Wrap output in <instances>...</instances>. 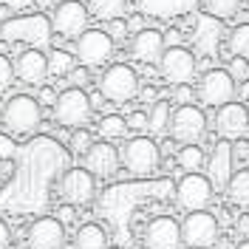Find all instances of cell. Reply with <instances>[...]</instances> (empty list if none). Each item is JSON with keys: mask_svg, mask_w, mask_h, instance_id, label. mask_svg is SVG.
<instances>
[{"mask_svg": "<svg viewBox=\"0 0 249 249\" xmlns=\"http://www.w3.org/2000/svg\"><path fill=\"white\" fill-rule=\"evenodd\" d=\"M230 74H232L235 82H244V79H249V62L244 60V57H232L230 60V68H227Z\"/></svg>", "mask_w": 249, "mask_h": 249, "instance_id": "34", "label": "cell"}, {"mask_svg": "<svg viewBox=\"0 0 249 249\" xmlns=\"http://www.w3.org/2000/svg\"><path fill=\"white\" fill-rule=\"evenodd\" d=\"M244 0H201V12L215 20H232L241 12Z\"/></svg>", "mask_w": 249, "mask_h": 249, "instance_id": "28", "label": "cell"}, {"mask_svg": "<svg viewBox=\"0 0 249 249\" xmlns=\"http://www.w3.org/2000/svg\"><path fill=\"white\" fill-rule=\"evenodd\" d=\"M82 167L88 173H93L96 178H110V176H116V170L122 167V153L113 147V142H93L91 147H88V153L82 156Z\"/></svg>", "mask_w": 249, "mask_h": 249, "instance_id": "15", "label": "cell"}, {"mask_svg": "<svg viewBox=\"0 0 249 249\" xmlns=\"http://www.w3.org/2000/svg\"><path fill=\"white\" fill-rule=\"evenodd\" d=\"M74 249H108V235L99 224H82L74 235Z\"/></svg>", "mask_w": 249, "mask_h": 249, "instance_id": "23", "label": "cell"}, {"mask_svg": "<svg viewBox=\"0 0 249 249\" xmlns=\"http://www.w3.org/2000/svg\"><path fill=\"white\" fill-rule=\"evenodd\" d=\"M37 102H40L43 108H54V102H57V91H54L51 85H40V96H37Z\"/></svg>", "mask_w": 249, "mask_h": 249, "instance_id": "37", "label": "cell"}, {"mask_svg": "<svg viewBox=\"0 0 249 249\" xmlns=\"http://www.w3.org/2000/svg\"><path fill=\"white\" fill-rule=\"evenodd\" d=\"M15 62L9 60L6 54H0V91H9L15 82Z\"/></svg>", "mask_w": 249, "mask_h": 249, "instance_id": "32", "label": "cell"}, {"mask_svg": "<svg viewBox=\"0 0 249 249\" xmlns=\"http://www.w3.org/2000/svg\"><path fill=\"white\" fill-rule=\"evenodd\" d=\"M224 46L230 48V60L232 57H244L249 60V23H238L230 29L227 34V40H224Z\"/></svg>", "mask_w": 249, "mask_h": 249, "instance_id": "26", "label": "cell"}, {"mask_svg": "<svg viewBox=\"0 0 249 249\" xmlns=\"http://www.w3.org/2000/svg\"><path fill=\"white\" fill-rule=\"evenodd\" d=\"M181 221L159 215L144 227V249H181Z\"/></svg>", "mask_w": 249, "mask_h": 249, "instance_id": "16", "label": "cell"}, {"mask_svg": "<svg viewBox=\"0 0 249 249\" xmlns=\"http://www.w3.org/2000/svg\"><path fill=\"white\" fill-rule=\"evenodd\" d=\"M235 232L249 238V213H241V215L235 218Z\"/></svg>", "mask_w": 249, "mask_h": 249, "instance_id": "42", "label": "cell"}, {"mask_svg": "<svg viewBox=\"0 0 249 249\" xmlns=\"http://www.w3.org/2000/svg\"><path fill=\"white\" fill-rule=\"evenodd\" d=\"M91 144H93V136H91V130H88V127H77V130L71 133V139H68L71 153H77V156H85Z\"/></svg>", "mask_w": 249, "mask_h": 249, "instance_id": "30", "label": "cell"}, {"mask_svg": "<svg viewBox=\"0 0 249 249\" xmlns=\"http://www.w3.org/2000/svg\"><path fill=\"white\" fill-rule=\"evenodd\" d=\"M12 244V230L6 227V221H0V249H9Z\"/></svg>", "mask_w": 249, "mask_h": 249, "instance_id": "44", "label": "cell"}, {"mask_svg": "<svg viewBox=\"0 0 249 249\" xmlns=\"http://www.w3.org/2000/svg\"><path fill=\"white\" fill-rule=\"evenodd\" d=\"M65 247V224L60 218H37L29 227V249H62Z\"/></svg>", "mask_w": 249, "mask_h": 249, "instance_id": "19", "label": "cell"}, {"mask_svg": "<svg viewBox=\"0 0 249 249\" xmlns=\"http://www.w3.org/2000/svg\"><path fill=\"white\" fill-rule=\"evenodd\" d=\"M57 3H65V0H57Z\"/></svg>", "mask_w": 249, "mask_h": 249, "instance_id": "51", "label": "cell"}, {"mask_svg": "<svg viewBox=\"0 0 249 249\" xmlns=\"http://www.w3.org/2000/svg\"><path fill=\"white\" fill-rule=\"evenodd\" d=\"M215 133L221 136V139L227 142H235V139H244L249 133V110L244 102H238V99H232V102H227V105H221V108H215Z\"/></svg>", "mask_w": 249, "mask_h": 249, "instance_id": "14", "label": "cell"}, {"mask_svg": "<svg viewBox=\"0 0 249 249\" xmlns=\"http://www.w3.org/2000/svg\"><path fill=\"white\" fill-rule=\"evenodd\" d=\"M96 133L105 142L124 139V136H127V119L119 116V113H105V116L99 119V124H96Z\"/></svg>", "mask_w": 249, "mask_h": 249, "instance_id": "27", "label": "cell"}, {"mask_svg": "<svg viewBox=\"0 0 249 249\" xmlns=\"http://www.w3.org/2000/svg\"><path fill=\"white\" fill-rule=\"evenodd\" d=\"M105 31H108V37L113 43H124V40L130 37V29H127V20H124V17L108 20V23H105Z\"/></svg>", "mask_w": 249, "mask_h": 249, "instance_id": "31", "label": "cell"}, {"mask_svg": "<svg viewBox=\"0 0 249 249\" xmlns=\"http://www.w3.org/2000/svg\"><path fill=\"white\" fill-rule=\"evenodd\" d=\"M34 3H37V0H3V6H6V9H9V12H26V9H31V6H34Z\"/></svg>", "mask_w": 249, "mask_h": 249, "instance_id": "39", "label": "cell"}, {"mask_svg": "<svg viewBox=\"0 0 249 249\" xmlns=\"http://www.w3.org/2000/svg\"><path fill=\"white\" fill-rule=\"evenodd\" d=\"M139 99L147 102V105H153V102H159V91H156L153 85H144V88H139Z\"/></svg>", "mask_w": 249, "mask_h": 249, "instance_id": "41", "label": "cell"}, {"mask_svg": "<svg viewBox=\"0 0 249 249\" xmlns=\"http://www.w3.org/2000/svg\"><path fill=\"white\" fill-rule=\"evenodd\" d=\"M71 218H74V210H71V207H65V210H62V215H60V221L65 224V221H71Z\"/></svg>", "mask_w": 249, "mask_h": 249, "instance_id": "48", "label": "cell"}, {"mask_svg": "<svg viewBox=\"0 0 249 249\" xmlns=\"http://www.w3.org/2000/svg\"><path fill=\"white\" fill-rule=\"evenodd\" d=\"M127 29H130V34L142 31V29H144V17H142V15H133L130 20H127Z\"/></svg>", "mask_w": 249, "mask_h": 249, "instance_id": "45", "label": "cell"}, {"mask_svg": "<svg viewBox=\"0 0 249 249\" xmlns=\"http://www.w3.org/2000/svg\"><path fill=\"white\" fill-rule=\"evenodd\" d=\"M232 142L227 139H218L215 147H213V153L207 159V178L213 181V187H227V181L232 178Z\"/></svg>", "mask_w": 249, "mask_h": 249, "instance_id": "20", "label": "cell"}, {"mask_svg": "<svg viewBox=\"0 0 249 249\" xmlns=\"http://www.w3.org/2000/svg\"><path fill=\"white\" fill-rule=\"evenodd\" d=\"M196 71H198V62H196V54L184 46H170L164 48L161 60H159V74L164 82H170L173 88L176 85H190L196 79Z\"/></svg>", "mask_w": 249, "mask_h": 249, "instance_id": "11", "label": "cell"}, {"mask_svg": "<svg viewBox=\"0 0 249 249\" xmlns=\"http://www.w3.org/2000/svg\"><path fill=\"white\" fill-rule=\"evenodd\" d=\"M51 17L43 12L29 17H9L0 23V40L3 43H29L31 48H46L51 43Z\"/></svg>", "mask_w": 249, "mask_h": 249, "instance_id": "1", "label": "cell"}, {"mask_svg": "<svg viewBox=\"0 0 249 249\" xmlns=\"http://www.w3.org/2000/svg\"><path fill=\"white\" fill-rule=\"evenodd\" d=\"M40 3V9H51V6H57V0H37Z\"/></svg>", "mask_w": 249, "mask_h": 249, "instance_id": "49", "label": "cell"}, {"mask_svg": "<svg viewBox=\"0 0 249 249\" xmlns=\"http://www.w3.org/2000/svg\"><path fill=\"white\" fill-rule=\"evenodd\" d=\"M40 122H43V105L37 102V96L15 93L3 105V124H6V130L12 136H17V139L31 136L40 127Z\"/></svg>", "mask_w": 249, "mask_h": 249, "instance_id": "2", "label": "cell"}, {"mask_svg": "<svg viewBox=\"0 0 249 249\" xmlns=\"http://www.w3.org/2000/svg\"><path fill=\"white\" fill-rule=\"evenodd\" d=\"M127 130L144 133V130H147V110H133V113L127 116Z\"/></svg>", "mask_w": 249, "mask_h": 249, "instance_id": "36", "label": "cell"}, {"mask_svg": "<svg viewBox=\"0 0 249 249\" xmlns=\"http://www.w3.org/2000/svg\"><path fill=\"white\" fill-rule=\"evenodd\" d=\"M113 48L116 43L108 37L105 29H85L74 40V57L85 68H105L113 60Z\"/></svg>", "mask_w": 249, "mask_h": 249, "instance_id": "6", "label": "cell"}, {"mask_svg": "<svg viewBox=\"0 0 249 249\" xmlns=\"http://www.w3.org/2000/svg\"><path fill=\"white\" fill-rule=\"evenodd\" d=\"M170 116H173V105L167 99H159L147 108V130L153 136H164L170 130Z\"/></svg>", "mask_w": 249, "mask_h": 249, "instance_id": "22", "label": "cell"}, {"mask_svg": "<svg viewBox=\"0 0 249 249\" xmlns=\"http://www.w3.org/2000/svg\"><path fill=\"white\" fill-rule=\"evenodd\" d=\"M65 79H68V85H71V88H85V85L91 82V68H85V65H79V62H77Z\"/></svg>", "mask_w": 249, "mask_h": 249, "instance_id": "33", "label": "cell"}, {"mask_svg": "<svg viewBox=\"0 0 249 249\" xmlns=\"http://www.w3.org/2000/svg\"><path fill=\"white\" fill-rule=\"evenodd\" d=\"M247 156H249V142L247 139H235L232 142V159L241 161V159H247Z\"/></svg>", "mask_w": 249, "mask_h": 249, "instance_id": "40", "label": "cell"}, {"mask_svg": "<svg viewBox=\"0 0 249 249\" xmlns=\"http://www.w3.org/2000/svg\"><path fill=\"white\" fill-rule=\"evenodd\" d=\"M221 238V227L218 218L210 210H196V213H184L181 221V244L187 249H213Z\"/></svg>", "mask_w": 249, "mask_h": 249, "instance_id": "7", "label": "cell"}, {"mask_svg": "<svg viewBox=\"0 0 249 249\" xmlns=\"http://www.w3.org/2000/svg\"><path fill=\"white\" fill-rule=\"evenodd\" d=\"M181 249H187V247H181Z\"/></svg>", "mask_w": 249, "mask_h": 249, "instance_id": "52", "label": "cell"}, {"mask_svg": "<svg viewBox=\"0 0 249 249\" xmlns=\"http://www.w3.org/2000/svg\"><path fill=\"white\" fill-rule=\"evenodd\" d=\"M60 198L68 207H88L96 198V176L85 167H71L60 178Z\"/></svg>", "mask_w": 249, "mask_h": 249, "instance_id": "12", "label": "cell"}, {"mask_svg": "<svg viewBox=\"0 0 249 249\" xmlns=\"http://www.w3.org/2000/svg\"><path fill=\"white\" fill-rule=\"evenodd\" d=\"M130 57L142 65H159L161 54H164V31L159 29H142L130 37Z\"/></svg>", "mask_w": 249, "mask_h": 249, "instance_id": "18", "label": "cell"}, {"mask_svg": "<svg viewBox=\"0 0 249 249\" xmlns=\"http://www.w3.org/2000/svg\"><path fill=\"white\" fill-rule=\"evenodd\" d=\"M85 6H88V15L102 23L124 17V12H127V0H88Z\"/></svg>", "mask_w": 249, "mask_h": 249, "instance_id": "24", "label": "cell"}, {"mask_svg": "<svg viewBox=\"0 0 249 249\" xmlns=\"http://www.w3.org/2000/svg\"><path fill=\"white\" fill-rule=\"evenodd\" d=\"M15 173H17V164H15V159H0V184L3 181H9V178H15Z\"/></svg>", "mask_w": 249, "mask_h": 249, "instance_id": "38", "label": "cell"}, {"mask_svg": "<svg viewBox=\"0 0 249 249\" xmlns=\"http://www.w3.org/2000/svg\"><path fill=\"white\" fill-rule=\"evenodd\" d=\"M173 161L178 164L181 173H201L204 164H207V153H204L201 144H178Z\"/></svg>", "mask_w": 249, "mask_h": 249, "instance_id": "21", "label": "cell"}, {"mask_svg": "<svg viewBox=\"0 0 249 249\" xmlns=\"http://www.w3.org/2000/svg\"><path fill=\"white\" fill-rule=\"evenodd\" d=\"M238 93V82L232 79V74L227 68H210L198 77L196 85V99L207 105V108H221L227 102H232Z\"/></svg>", "mask_w": 249, "mask_h": 249, "instance_id": "8", "label": "cell"}, {"mask_svg": "<svg viewBox=\"0 0 249 249\" xmlns=\"http://www.w3.org/2000/svg\"><path fill=\"white\" fill-rule=\"evenodd\" d=\"M15 62V77L26 85H43L48 79V54L43 48H23Z\"/></svg>", "mask_w": 249, "mask_h": 249, "instance_id": "17", "label": "cell"}, {"mask_svg": "<svg viewBox=\"0 0 249 249\" xmlns=\"http://www.w3.org/2000/svg\"><path fill=\"white\" fill-rule=\"evenodd\" d=\"M215 187L207 178V173H184L176 181V207L181 213H196V210H207L213 204Z\"/></svg>", "mask_w": 249, "mask_h": 249, "instance_id": "10", "label": "cell"}, {"mask_svg": "<svg viewBox=\"0 0 249 249\" xmlns=\"http://www.w3.org/2000/svg\"><path fill=\"white\" fill-rule=\"evenodd\" d=\"M167 133L176 144H201L207 136V113L198 105H176Z\"/></svg>", "mask_w": 249, "mask_h": 249, "instance_id": "9", "label": "cell"}, {"mask_svg": "<svg viewBox=\"0 0 249 249\" xmlns=\"http://www.w3.org/2000/svg\"><path fill=\"white\" fill-rule=\"evenodd\" d=\"M235 96H241V99H249V79H244L241 85H238V93Z\"/></svg>", "mask_w": 249, "mask_h": 249, "instance_id": "47", "label": "cell"}, {"mask_svg": "<svg viewBox=\"0 0 249 249\" xmlns=\"http://www.w3.org/2000/svg\"><path fill=\"white\" fill-rule=\"evenodd\" d=\"M119 153H122V167L136 178L153 176L161 164V150H159L156 139L144 136V133H136L133 139H127Z\"/></svg>", "mask_w": 249, "mask_h": 249, "instance_id": "4", "label": "cell"}, {"mask_svg": "<svg viewBox=\"0 0 249 249\" xmlns=\"http://www.w3.org/2000/svg\"><path fill=\"white\" fill-rule=\"evenodd\" d=\"M54 122L62 124V127H88L93 116V105H91V96L85 88H65V91L57 93V102H54Z\"/></svg>", "mask_w": 249, "mask_h": 249, "instance_id": "5", "label": "cell"}, {"mask_svg": "<svg viewBox=\"0 0 249 249\" xmlns=\"http://www.w3.org/2000/svg\"><path fill=\"white\" fill-rule=\"evenodd\" d=\"M77 65V57L71 51H62V48H51L48 51V77H68L71 68Z\"/></svg>", "mask_w": 249, "mask_h": 249, "instance_id": "29", "label": "cell"}, {"mask_svg": "<svg viewBox=\"0 0 249 249\" xmlns=\"http://www.w3.org/2000/svg\"><path fill=\"white\" fill-rule=\"evenodd\" d=\"M173 99H176V105H196V88L193 85H176Z\"/></svg>", "mask_w": 249, "mask_h": 249, "instance_id": "35", "label": "cell"}, {"mask_svg": "<svg viewBox=\"0 0 249 249\" xmlns=\"http://www.w3.org/2000/svg\"><path fill=\"white\" fill-rule=\"evenodd\" d=\"M227 198L238 207H249V167H241V170L232 173V178L224 187Z\"/></svg>", "mask_w": 249, "mask_h": 249, "instance_id": "25", "label": "cell"}, {"mask_svg": "<svg viewBox=\"0 0 249 249\" xmlns=\"http://www.w3.org/2000/svg\"><path fill=\"white\" fill-rule=\"evenodd\" d=\"M139 88H142L139 74L127 62H113V65H108L102 71V77H99V93L108 102H113V105H124V102L136 99L139 96Z\"/></svg>", "mask_w": 249, "mask_h": 249, "instance_id": "3", "label": "cell"}, {"mask_svg": "<svg viewBox=\"0 0 249 249\" xmlns=\"http://www.w3.org/2000/svg\"><path fill=\"white\" fill-rule=\"evenodd\" d=\"M88 20H91V15L82 0H65L51 9V31L68 37V40H77L88 29Z\"/></svg>", "mask_w": 249, "mask_h": 249, "instance_id": "13", "label": "cell"}, {"mask_svg": "<svg viewBox=\"0 0 249 249\" xmlns=\"http://www.w3.org/2000/svg\"><path fill=\"white\" fill-rule=\"evenodd\" d=\"M181 40H184V34L178 29H167L164 31V46L170 48V46H181Z\"/></svg>", "mask_w": 249, "mask_h": 249, "instance_id": "43", "label": "cell"}, {"mask_svg": "<svg viewBox=\"0 0 249 249\" xmlns=\"http://www.w3.org/2000/svg\"><path fill=\"white\" fill-rule=\"evenodd\" d=\"M235 249H249V238H244V241H241V244H238Z\"/></svg>", "mask_w": 249, "mask_h": 249, "instance_id": "50", "label": "cell"}, {"mask_svg": "<svg viewBox=\"0 0 249 249\" xmlns=\"http://www.w3.org/2000/svg\"><path fill=\"white\" fill-rule=\"evenodd\" d=\"M88 96H91V105H93V110H96V108H102V105L108 102V99H105V96H102L99 91H96V93H88Z\"/></svg>", "mask_w": 249, "mask_h": 249, "instance_id": "46", "label": "cell"}]
</instances>
